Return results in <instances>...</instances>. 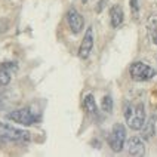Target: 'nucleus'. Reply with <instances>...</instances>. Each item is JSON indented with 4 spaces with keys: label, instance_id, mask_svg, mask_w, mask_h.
<instances>
[{
    "label": "nucleus",
    "instance_id": "obj_6",
    "mask_svg": "<svg viewBox=\"0 0 157 157\" xmlns=\"http://www.w3.org/2000/svg\"><path fill=\"white\" fill-rule=\"evenodd\" d=\"M67 22H68V27L74 34H78L85 27V19L80 15V12L74 8H71L67 12Z\"/></svg>",
    "mask_w": 157,
    "mask_h": 157
},
{
    "label": "nucleus",
    "instance_id": "obj_15",
    "mask_svg": "<svg viewBox=\"0 0 157 157\" xmlns=\"http://www.w3.org/2000/svg\"><path fill=\"white\" fill-rule=\"evenodd\" d=\"M2 68H5V70L8 71V73H10V74H15L18 71V65L17 62H10V61H5L2 62V65H0Z\"/></svg>",
    "mask_w": 157,
    "mask_h": 157
},
{
    "label": "nucleus",
    "instance_id": "obj_14",
    "mask_svg": "<svg viewBox=\"0 0 157 157\" xmlns=\"http://www.w3.org/2000/svg\"><path fill=\"white\" fill-rule=\"evenodd\" d=\"M10 77H12V74H10V73H8L5 68H2V67H0V87L9 85Z\"/></svg>",
    "mask_w": 157,
    "mask_h": 157
},
{
    "label": "nucleus",
    "instance_id": "obj_1",
    "mask_svg": "<svg viewBox=\"0 0 157 157\" xmlns=\"http://www.w3.org/2000/svg\"><path fill=\"white\" fill-rule=\"evenodd\" d=\"M123 116L128 126L133 131H141L145 123V107L142 102H126Z\"/></svg>",
    "mask_w": 157,
    "mask_h": 157
},
{
    "label": "nucleus",
    "instance_id": "obj_17",
    "mask_svg": "<svg viewBox=\"0 0 157 157\" xmlns=\"http://www.w3.org/2000/svg\"><path fill=\"white\" fill-rule=\"evenodd\" d=\"M3 105H5V95H2V94H0V108H2Z\"/></svg>",
    "mask_w": 157,
    "mask_h": 157
},
{
    "label": "nucleus",
    "instance_id": "obj_3",
    "mask_svg": "<svg viewBox=\"0 0 157 157\" xmlns=\"http://www.w3.org/2000/svg\"><path fill=\"white\" fill-rule=\"evenodd\" d=\"M0 141H3V142H25V141H30V132L0 122Z\"/></svg>",
    "mask_w": 157,
    "mask_h": 157
},
{
    "label": "nucleus",
    "instance_id": "obj_13",
    "mask_svg": "<svg viewBox=\"0 0 157 157\" xmlns=\"http://www.w3.org/2000/svg\"><path fill=\"white\" fill-rule=\"evenodd\" d=\"M113 98L110 95H105L104 98H102V102H101V108H102V111L107 114H110L111 111H113Z\"/></svg>",
    "mask_w": 157,
    "mask_h": 157
},
{
    "label": "nucleus",
    "instance_id": "obj_8",
    "mask_svg": "<svg viewBox=\"0 0 157 157\" xmlns=\"http://www.w3.org/2000/svg\"><path fill=\"white\" fill-rule=\"evenodd\" d=\"M128 153L131 156H144L145 154V145L141 138L133 136L128 141Z\"/></svg>",
    "mask_w": 157,
    "mask_h": 157
},
{
    "label": "nucleus",
    "instance_id": "obj_5",
    "mask_svg": "<svg viewBox=\"0 0 157 157\" xmlns=\"http://www.w3.org/2000/svg\"><path fill=\"white\" fill-rule=\"evenodd\" d=\"M124 141H126V128L123 126L122 123H116L113 126V129H111V132H110V136H108L110 148L116 151V153L122 151Z\"/></svg>",
    "mask_w": 157,
    "mask_h": 157
},
{
    "label": "nucleus",
    "instance_id": "obj_12",
    "mask_svg": "<svg viewBox=\"0 0 157 157\" xmlns=\"http://www.w3.org/2000/svg\"><path fill=\"white\" fill-rule=\"evenodd\" d=\"M148 33H150V37H151V40L157 44V15H153V17L148 19Z\"/></svg>",
    "mask_w": 157,
    "mask_h": 157
},
{
    "label": "nucleus",
    "instance_id": "obj_11",
    "mask_svg": "<svg viewBox=\"0 0 157 157\" xmlns=\"http://www.w3.org/2000/svg\"><path fill=\"white\" fill-rule=\"evenodd\" d=\"M156 117L153 116V117H150L148 122L144 123V126L141 128V131H142V138L144 140H150V138H153V135L156 133Z\"/></svg>",
    "mask_w": 157,
    "mask_h": 157
},
{
    "label": "nucleus",
    "instance_id": "obj_10",
    "mask_svg": "<svg viewBox=\"0 0 157 157\" xmlns=\"http://www.w3.org/2000/svg\"><path fill=\"white\" fill-rule=\"evenodd\" d=\"M83 107L86 110V113L92 117V119H98L99 117V111H98V105L95 102V98L92 94H87L83 99Z\"/></svg>",
    "mask_w": 157,
    "mask_h": 157
},
{
    "label": "nucleus",
    "instance_id": "obj_7",
    "mask_svg": "<svg viewBox=\"0 0 157 157\" xmlns=\"http://www.w3.org/2000/svg\"><path fill=\"white\" fill-rule=\"evenodd\" d=\"M92 49H94V30H92V27H89L83 36L80 48H78V56L82 59H86V58H89Z\"/></svg>",
    "mask_w": 157,
    "mask_h": 157
},
{
    "label": "nucleus",
    "instance_id": "obj_2",
    "mask_svg": "<svg viewBox=\"0 0 157 157\" xmlns=\"http://www.w3.org/2000/svg\"><path fill=\"white\" fill-rule=\"evenodd\" d=\"M6 119L18 123V124H22V126H30V124H36V123L40 122L42 114H40V111L37 108L30 105V107L18 108V110L12 111V113H8Z\"/></svg>",
    "mask_w": 157,
    "mask_h": 157
},
{
    "label": "nucleus",
    "instance_id": "obj_9",
    "mask_svg": "<svg viewBox=\"0 0 157 157\" xmlns=\"http://www.w3.org/2000/svg\"><path fill=\"white\" fill-rule=\"evenodd\" d=\"M123 19H124V13H123V9L120 5H113L110 9V22L113 28H119L123 24Z\"/></svg>",
    "mask_w": 157,
    "mask_h": 157
},
{
    "label": "nucleus",
    "instance_id": "obj_18",
    "mask_svg": "<svg viewBox=\"0 0 157 157\" xmlns=\"http://www.w3.org/2000/svg\"><path fill=\"white\" fill-rule=\"evenodd\" d=\"M82 2H83V3H86V2H87V0H82Z\"/></svg>",
    "mask_w": 157,
    "mask_h": 157
},
{
    "label": "nucleus",
    "instance_id": "obj_4",
    "mask_svg": "<svg viewBox=\"0 0 157 157\" xmlns=\"http://www.w3.org/2000/svg\"><path fill=\"white\" fill-rule=\"evenodd\" d=\"M156 73L157 71L151 65L142 61L133 62L129 67V74H131L132 80H135V82H148L156 76Z\"/></svg>",
    "mask_w": 157,
    "mask_h": 157
},
{
    "label": "nucleus",
    "instance_id": "obj_16",
    "mask_svg": "<svg viewBox=\"0 0 157 157\" xmlns=\"http://www.w3.org/2000/svg\"><path fill=\"white\" fill-rule=\"evenodd\" d=\"M131 8L133 10V13L138 12V0H131Z\"/></svg>",
    "mask_w": 157,
    "mask_h": 157
}]
</instances>
